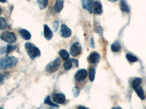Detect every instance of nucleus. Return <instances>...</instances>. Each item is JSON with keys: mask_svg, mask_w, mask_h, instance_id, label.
<instances>
[{"mask_svg": "<svg viewBox=\"0 0 146 109\" xmlns=\"http://www.w3.org/2000/svg\"><path fill=\"white\" fill-rule=\"evenodd\" d=\"M18 63V59L14 56H6L0 58V70H6L13 68Z\"/></svg>", "mask_w": 146, "mask_h": 109, "instance_id": "1", "label": "nucleus"}, {"mask_svg": "<svg viewBox=\"0 0 146 109\" xmlns=\"http://www.w3.org/2000/svg\"><path fill=\"white\" fill-rule=\"evenodd\" d=\"M25 49L29 56L32 58V60H35L40 55V51L38 47H36L35 45L30 42H27L25 44Z\"/></svg>", "mask_w": 146, "mask_h": 109, "instance_id": "2", "label": "nucleus"}, {"mask_svg": "<svg viewBox=\"0 0 146 109\" xmlns=\"http://www.w3.org/2000/svg\"><path fill=\"white\" fill-rule=\"evenodd\" d=\"M0 38H1V39L3 40V41H6V42L10 44L15 43L17 39L16 36H15V33L10 32H5L4 33H2L1 34V36H0Z\"/></svg>", "mask_w": 146, "mask_h": 109, "instance_id": "3", "label": "nucleus"}, {"mask_svg": "<svg viewBox=\"0 0 146 109\" xmlns=\"http://www.w3.org/2000/svg\"><path fill=\"white\" fill-rule=\"evenodd\" d=\"M60 66H61V60L60 58H57L50 62V63H48L45 70L48 73H54L60 68Z\"/></svg>", "mask_w": 146, "mask_h": 109, "instance_id": "4", "label": "nucleus"}, {"mask_svg": "<svg viewBox=\"0 0 146 109\" xmlns=\"http://www.w3.org/2000/svg\"><path fill=\"white\" fill-rule=\"evenodd\" d=\"M82 50V47L78 42H75L70 47V54L73 57H76L80 54Z\"/></svg>", "mask_w": 146, "mask_h": 109, "instance_id": "5", "label": "nucleus"}, {"mask_svg": "<svg viewBox=\"0 0 146 109\" xmlns=\"http://www.w3.org/2000/svg\"><path fill=\"white\" fill-rule=\"evenodd\" d=\"M87 75H88V73H87V71L86 69L79 70L75 75V80L77 81L81 82L83 80L86 79V78L87 77Z\"/></svg>", "mask_w": 146, "mask_h": 109, "instance_id": "6", "label": "nucleus"}, {"mask_svg": "<svg viewBox=\"0 0 146 109\" xmlns=\"http://www.w3.org/2000/svg\"><path fill=\"white\" fill-rule=\"evenodd\" d=\"M53 100L55 103L57 104H62L66 100V97L62 93H55L53 95Z\"/></svg>", "mask_w": 146, "mask_h": 109, "instance_id": "7", "label": "nucleus"}, {"mask_svg": "<svg viewBox=\"0 0 146 109\" xmlns=\"http://www.w3.org/2000/svg\"><path fill=\"white\" fill-rule=\"evenodd\" d=\"M75 66V67L78 66V61L76 59H68L67 60H65L64 63V68L66 70H70L72 68V66Z\"/></svg>", "mask_w": 146, "mask_h": 109, "instance_id": "8", "label": "nucleus"}, {"mask_svg": "<svg viewBox=\"0 0 146 109\" xmlns=\"http://www.w3.org/2000/svg\"><path fill=\"white\" fill-rule=\"evenodd\" d=\"M72 31L69 27L66 26L64 24L61 26V36L63 38H68L71 36Z\"/></svg>", "mask_w": 146, "mask_h": 109, "instance_id": "9", "label": "nucleus"}, {"mask_svg": "<svg viewBox=\"0 0 146 109\" xmlns=\"http://www.w3.org/2000/svg\"><path fill=\"white\" fill-rule=\"evenodd\" d=\"M81 2L83 9L88 10L91 13L93 12V0H81Z\"/></svg>", "mask_w": 146, "mask_h": 109, "instance_id": "10", "label": "nucleus"}, {"mask_svg": "<svg viewBox=\"0 0 146 109\" xmlns=\"http://www.w3.org/2000/svg\"><path fill=\"white\" fill-rule=\"evenodd\" d=\"M88 60L89 63H92V64H95V63H98L100 61V54L98 53H96V52H93V53H91L89 54Z\"/></svg>", "mask_w": 146, "mask_h": 109, "instance_id": "11", "label": "nucleus"}, {"mask_svg": "<svg viewBox=\"0 0 146 109\" xmlns=\"http://www.w3.org/2000/svg\"><path fill=\"white\" fill-rule=\"evenodd\" d=\"M93 12L96 15H101L102 13V5L101 2H100L99 1L94 2Z\"/></svg>", "mask_w": 146, "mask_h": 109, "instance_id": "12", "label": "nucleus"}, {"mask_svg": "<svg viewBox=\"0 0 146 109\" xmlns=\"http://www.w3.org/2000/svg\"><path fill=\"white\" fill-rule=\"evenodd\" d=\"M53 36V32L47 25H44V36L47 40H50Z\"/></svg>", "mask_w": 146, "mask_h": 109, "instance_id": "13", "label": "nucleus"}, {"mask_svg": "<svg viewBox=\"0 0 146 109\" xmlns=\"http://www.w3.org/2000/svg\"><path fill=\"white\" fill-rule=\"evenodd\" d=\"M133 88H134L135 91L136 92L137 94V95L139 97V98L142 100H144L145 97V93L144 91H143V87H142L140 85H138V86L134 87Z\"/></svg>", "mask_w": 146, "mask_h": 109, "instance_id": "14", "label": "nucleus"}, {"mask_svg": "<svg viewBox=\"0 0 146 109\" xmlns=\"http://www.w3.org/2000/svg\"><path fill=\"white\" fill-rule=\"evenodd\" d=\"M64 7V0H57L54 6V10L56 12H60Z\"/></svg>", "mask_w": 146, "mask_h": 109, "instance_id": "15", "label": "nucleus"}, {"mask_svg": "<svg viewBox=\"0 0 146 109\" xmlns=\"http://www.w3.org/2000/svg\"><path fill=\"white\" fill-rule=\"evenodd\" d=\"M19 33H20L21 36L26 40L30 39L31 37H32V35L29 33V32H28V31L26 29H21L20 31H19Z\"/></svg>", "mask_w": 146, "mask_h": 109, "instance_id": "16", "label": "nucleus"}, {"mask_svg": "<svg viewBox=\"0 0 146 109\" xmlns=\"http://www.w3.org/2000/svg\"><path fill=\"white\" fill-rule=\"evenodd\" d=\"M120 7H121V10H122L123 12H129L130 8H129V5H128V4H127V2H126V0H121Z\"/></svg>", "mask_w": 146, "mask_h": 109, "instance_id": "17", "label": "nucleus"}, {"mask_svg": "<svg viewBox=\"0 0 146 109\" xmlns=\"http://www.w3.org/2000/svg\"><path fill=\"white\" fill-rule=\"evenodd\" d=\"M121 44H120L118 41H115L114 43H113V45H111V50L112 51L114 52V53H118V51L121 50Z\"/></svg>", "mask_w": 146, "mask_h": 109, "instance_id": "18", "label": "nucleus"}, {"mask_svg": "<svg viewBox=\"0 0 146 109\" xmlns=\"http://www.w3.org/2000/svg\"><path fill=\"white\" fill-rule=\"evenodd\" d=\"M36 3L38 5L39 7L40 10H43L47 7L48 3V0H37Z\"/></svg>", "mask_w": 146, "mask_h": 109, "instance_id": "19", "label": "nucleus"}, {"mask_svg": "<svg viewBox=\"0 0 146 109\" xmlns=\"http://www.w3.org/2000/svg\"><path fill=\"white\" fill-rule=\"evenodd\" d=\"M59 54L62 57V58L64 60H67L70 58V54H69V53L66 50H62L59 51Z\"/></svg>", "mask_w": 146, "mask_h": 109, "instance_id": "20", "label": "nucleus"}, {"mask_svg": "<svg viewBox=\"0 0 146 109\" xmlns=\"http://www.w3.org/2000/svg\"><path fill=\"white\" fill-rule=\"evenodd\" d=\"M44 102H45V104L47 105H49L50 106H54V107H58V105L56 103H55L53 101L50 100V96H47L46 98H45V100H44Z\"/></svg>", "mask_w": 146, "mask_h": 109, "instance_id": "21", "label": "nucleus"}, {"mask_svg": "<svg viewBox=\"0 0 146 109\" xmlns=\"http://www.w3.org/2000/svg\"><path fill=\"white\" fill-rule=\"evenodd\" d=\"M126 59L129 60V62L130 63H135L138 60L137 58L135 55H133L131 54H126Z\"/></svg>", "mask_w": 146, "mask_h": 109, "instance_id": "22", "label": "nucleus"}, {"mask_svg": "<svg viewBox=\"0 0 146 109\" xmlns=\"http://www.w3.org/2000/svg\"><path fill=\"white\" fill-rule=\"evenodd\" d=\"M95 74H96V70L94 68H91L89 70V74H88V76H89V79L90 81H93L95 79Z\"/></svg>", "mask_w": 146, "mask_h": 109, "instance_id": "23", "label": "nucleus"}, {"mask_svg": "<svg viewBox=\"0 0 146 109\" xmlns=\"http://www.w3.org/2000/svg\"><path fill=\"white\" fill-rule=\"evenodd\" d=\"M7 26V23L5 18L0 17V29H5Z\"/></svg>", "mask_w": 146, "mask_h": 109, "instance_id": "24", "label": "nucleus"}, {"mask_svg": "<svg viewBox=\"0 0 146 109\" xmlns=\"http://www.w3.org/2000/svg\"><path fill=\"white\" fill-rule=\"evenodd\" d=\"M142 83V79L140 78H136L135 79L133 80L132 83H131V85H132V87H134L138 86V85H140V84Z\"/></svg>", "mask_w": 146, "mask_h": 109, "instance_id": "25", "label": "nucleus"}, {"mask_svg": "<svg viewBox=\"0 0 146 109\" xmlns=\"http://www.w3.org/2000/svg\"><path fill=\"white\" fill-rule=\"evenodd\" d=\"M7 51H6V54H8L10 52H12L13 50H14L16 48V46H12V45H7Z\"/></svg>", "mask_w": 146, "mask_h": 109, "instance_id": "26", "label": "nucleus"}, {"mask_svg": "<svg viewBox=\"0 0 146 109\" xmlns=\"http://www.w3.org/2000/svg\"><path fill=\"white\" fill-rule=\"evenodd\" d=\"M58 26H59V23H58V20L54 21V23H53V30H54V32H56L58 28Z\"/></svg>", "mask_w": 146, "mask_h": 109, "instance_id": "27", "label": "nucleus"}, {"mask_svg": "<svg viewBox=\"0 0 146 109\" xmlns=\"http://www.w3.org/2000/svg\"><path fill=\"white\" fill-rule=\"evenodd\" d=\"M72 91H73V94H74L75 97L78 96V95H79V93H80V90H79V89H78V87H75L74 89H73Z\"/></svg>", "mask_w": 146, "mask_h": 109, "instance_id": "28", "label": "nucleus"}, {"mask_svg": "<svg viewBox=\"0 0 146 109\" xmlns=\"http://www.w3.org/2000/svg\"><path fill=\"white\" fill-rule=\"evenodd\" d=\"M78 109H89V108H88L85 107V106H78Z\"/></svg>", "mask_w": 146, "mask_h": 109, "instance_id": "29", "label": "nucleus"}, {"mask_svg": "<svg viewBox=\"0 0 146 109\" xmlns=\"http://www.w3.org/2000/svg\"><path fill=\"white\" fill-rule=\"evenodd\" d=\"M112 109H122V108H121L120 107V106H117V107L113 108H112Z\"/></svg>", "mask_w": 146, "mask_h": 109, "instance_id": "30", "label": "nucleus"}, {"mask_svg": "<svg viewBox=\"0 0 146 109\" xmlns=\"http://www.w3.org/2000/svg\"><path fill=\"white\" fill-rule=\"evenodd\" d=\"M7 2V0H0V2H2V3H5Z\"/></svg>", "mask_w": 146, "mask_h": 109, "instance_id": "31", "label": "nucleus"}, {"mask_svg": "<svg viewBox=\"0 0 146 109\" xmlns=\"http://www.w3.org/2000/svg\"><path fill=\"white\" fill-rule=\"evenodd\" d=\"M108 1H110V2H116L117 0H108Z\"/></svg>", "mask_w": 146, "mask_h": 109, "instance_id": "32", "label": "nucleus"}, {"mask_svg": "<svg viewBox=\"0 0 146 109\" xmlns=\"http://www.w3.org/2000/svg\"><path fill=\"white\" fill-rule=\"evenodd\" d=\"M91 45H92V47H94V41H93V39H91Z\"/></svg>", "mask_w": 146, "mask_h": 109, "instance_id": "33", "label": "nucleus"}, {"mask_svg": "<svg viewBox=\"0 0 146 109\" xmlns=\"http://www.w3.org/2000/svg\"><path fill=\"white\" fill-rule=\"evenodd\" d=\"M2 10H1V8H0V15L2 14Z\"/></svg>", "mask_w": 146, "mask_h": 109, "instance_id": "34", "label": "nucleus"}, {"mask_svg": "<svg viewBox=\"0 0 146 109\" xmlns=\"http://www.w3.org/2000/svg\"><path fill=\"white\" fill-rule=\"evenodd\" d=\"M0 109H4L3 108H0Z\"/></svg>", "mask_w": 146, "mask_h": 109, "instance_id": "35", "label": "nucleus"}]
</instances>
